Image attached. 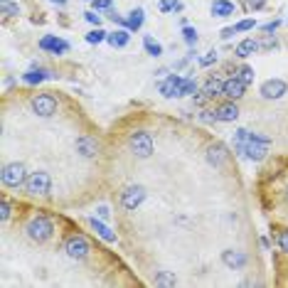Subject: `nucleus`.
Wrapping results in <instances>:
<instances>
[{"label": "nucleus", "instance_id": "obj_23", "mask_svg": "<svg viewBox=\"0 0 288 288\" xmlns=\"http://www.w3.org/2000/svg\"><path fill=\"white\" fill-rule=\"evenodd\" d=\"M52 2H59V5H62V2H64V0H52Z\"/></svg>", "mask_w": 288, "mask_h": 288}, {"label": "nucleus", "instance_id": "obj_19", "mask_svg": "<svg viewBox=\"0 0 288 288\" xmlns=\"http://www.w3.org/2000/svg\"><path fill=\"white\" fill-rule=\"evenodd\" d=\"M212 62H217V52H215V50H212V52H207V57H202V59H200V64H202V67H210Z\"/></svg>", "mask_w": 288, "mask_h": 288}, {"label": "nucleus", "instance_id": "obj_9", "mask_svg": "<svg viewBox=\"0 0 288 288\" xmlns=\"http://www.w3.org/2000/svg\"><path fill=\"white\" fill-rule=\"evenodd\" d=\"M210 10H212L215 17H229V15H234L236 7H234V2H229V0H215Z\"/></svg>", "mask_w": 288, "mask_h": 288}, {"label": "nucleus", "instance_id": "obj_5", "mask_svg": "<svg viewBox=\"0 0 288 288\" xmlns=\"http://www.w3.org/2000/svg\"><path fill=\"white\" fill-rule=\"evenodd\" d=\"M246 81H241L236 74L231 76V79H227L224 84H222V96L224 99H229V101H234V99H241L244 94H246Z\"/></svg>", "mask_w": 288, "mask_h": 288}, {"label": "nucleus", "instance_id": "obj_16", "mask_svg": "<svg viewBox=\"0 0 288 288\" xmlns=\"http://www.w3.org/2000/svg\"><path fill=\"white\" fill-rule=\"evenodd\" d=\"M168 10H182V2L180 0H160V12H168Z\"/></svg>", "mask_w": 288, "mask_h": 288}, {"label": "nucleus", "instance_id": "obj_8", "mask_svg": "<svg viewBox=\"0 0 288 288\" xmlns=\"http://www.w3.org/2000/svg\"><path fill=\"white\" fill-rule=\"evenodd\" d=\"M259 50H261V42H256L254 37H249V40H244L241 45H236L234 55H236V57H249V55H254V52H259Z\"/></svg>", "mask_w": 288, "mask_h": 288}, {"label": "nucleus", "instance_id": "obj_6", "mask_svg": "<svg viewBox=\"0 0 288 288\" xmlns=\"http://www.w3.org/2000/svg\"><path fill=\"white\" fill-rule=\"evenodd\" d=\"M182 81H185L182 76L170 74V76L160 84V94H163V96H168V99H173V96L177 99V96H180V89H182Z\"/></svg>", "mask_w": 288, "mask_h": 288}, {"label": "nucleus", "instance_id": "obj_7", "mask_svg": "<svg viewBox=\"0 0 288 288\" xmlns=\"http://www.w3.org/2000/svg\"><path fill=\"white\" fill-rule=\"evenodd\" d=\"M236 116H239V109H236V104H231L229 99H227L224 104L215 106V121H234Z\"/></svg>", "mask_w": 288, "mask_h": 288}, {"label": "nucleus", "instance_id": "obj_3", "mask_svg": "<svg viewBox=\"0 0 288 288\" xmlns=\"http://www.w3.org/2000/svg\"><path fill=\"white\" fill-rule=\"evenodd\" d=\"M136 286V269L64 210L0 192V288Z\"/></svg>", "mask_w": 288, "mask_h": 288}, {"label": "nucleus", "instance_id": "obj_13", "mask_svg": "<svg viewBox=\"0 0 288 288\" xmlns=\"http://www.w3.org/2000/svg\"><path fill=\"white\" fill-rule=\"evenodd\" d=\"M143 47H145V52H148L150 57H160V55H163V45H160V42H155L150 35H145V37H143Z\"/></svg>", "mask_w": 288, "mask_h": 288}, {"label": "nucleus", "instance_id": "obj_18", "mask_svg": "<svg viewBox=\"0 0 288 288\" xmlns=\"http://www.w3.org/2000/svg\"><path fill=\"white\" fill-rule=\"evenodd\" d=\"M256 27V20H241L239 25H234L236 32H246V30H254Z\"/></svg>", "mask_w": 288, "mask_h": 288}, {"label": "nucleus", "instance_id": "obj_22", "mask_svg": "<svg viewBox=\"0 0 288 288\" xmlns=\"http://www.w3.org/2000/svg\"><path fill=\"white\" fill-rule=\"evenodd\" d=\"M234 32H236V30H234V27H227V30H222V37H224V40H227V37H231V35H234Z\"/></svg>", "mask_w": 288, "mask_h": 288}, {"label": "nucleus", "instance_id": "obj_4", "mask_svg": "<svg viewBox=\"0 0 288 288\" xmlns=\"http://www.w3.org/2000/svg\"><path fill=\"white\" fill-rule=\"evenodd\" d=\"M254 197L271 239L274 279L279 288L288 286V153L269 155L254 180Z\"/></svg>", "mask_w": 288, "mask_h": 288}, {"label": "nucleus", "instance_id": "obj_20", "mask_svg": "<svg viewBox=\"0 0 288 288\" xmlns=\"http://www.w3.org/2000/svg\"><path fill=\"white\" fill-rule=\"evenodd\" d=\"M111 5H114L111 0H94V7L96 10H111Z\"/></svg>", "mask_w": 288, "mask_h": 288}, {"label": "nucleus", "instance_id": "obj_10", "mask_svg": "<svg viewBox=\"0 0 288 288\" xmlns=\"http://www.w3.org/2000/svg\"><path fill=\"white\" fill-rule=\"evenodd\" d=\"M128 40H131L128 30H116V32H109V37H106V42H109L111 47H126Z\"/></svg>", "mask_w": 288, "mask_h": 288}, {"label": "nucleus", "instance_id": "obj_15", "mask_svg": "<svg viewBox=\"0 0 288 288\" xmlns=\"http://www.w3.org/2000/svg\"><path fill=\"white\" fill-rule=\"evenodd\" d=\"M195 91H197V81L187 76V79L182 81V89H180V96H190V94H195Z\"/></svg>", "mask_w": 288, "mask_h": 288}, {"label": "nucleus", "instance_id": "obj_2", "mask_svg": "<svg viewBox=\"0 0 288 288\" xmlns=\"http://www.w3.org/2000/svg\"><path fill=\"white\" fill-rule=\"evenodd\" d=\"M0 192L84 210L109 197V136L57 86H15L0 99Z\"/></svg>", "mask_w": 288, "mask_h": 288}, {"label": "nucleus", "instance_id": "obj_21", "mask_svg": "<svg viewBox=\"0 0 288 288\" xmlns=\"http://www.w3.org/2000/svg\"><path fill=\"white\" fill-rule=\"evenodd\" d=\"M84 17H86L91 25H101V15H96V12H86Z\"/></svg>", "mask_w": 288, "mask_h": 288}, {"label": "nucleus", "instance_id": "obj_12", "mask_svg": "<svg viewBox=\"0 0 288 288\" xmlns=\"http://www.w3.org/2000/svg\"><path fill=\"white\" fill-rule=\"evenodd\" d=\"M143 7H136V10H131L128 12V17H126V27L131 30V32H136V30H141V25H143Z\"/></svg>", "mask_w": 288, "mask_h": 288}, {"label": "nucleus", "instance_id": "obj_14", "mask_svg": "<svg viewBox=\"0 0 288 288\" xmlns=\"http://www.w3.org/2000/svg\"><path fill=\"white\" fill-rule=\"evenodd\" d=\"M109 37V32H104V30H91L89 35H86V42L89 45H99V42H104Z\"/></svg>", "mask_w": 288, "mask_h": 288}, {"label": "nucleus", "instance_id": "obj_17", "mask_svg": "<svg viewBox=\"0 0 288 288\" xmlns=\"http://www.w3.org/2000/svg\"><path fill=\"white\" fill-rule=\"evenodd\" d=\"M182 35H185V42H187L190 47L197 42V30H195V27H185V30H182Z\"/></svg>", "mask_w": 288, "mask_h": 288}, {"label": "nucleus", "instance_id": "obj_11", "mask_svg": "<svg viewBox=\"0 0 288 288\" xmlns=\"http://www.w3.org/2000/svg\"><path fill=\"white\" fill-rule=\"evenodd\" d=\"M40 47H42V50H52V52H67V50H69V45H67L64 40H57V37H52V35L45 37V40L40 42Z\"/></svg>", "mask_w": 288, "mask_h": 288}, {"label": "nucleus", "instance_id": "obj_1", "mask_svg": "<svg viewBox=\"0 0 288 288\" xmlns=\"http://www.w3.org/2000/svg\"><path fill=\"white\" fill-rule=\"evenodd\" d=\"M109 202L123 254L153 288L269 286L254 192L212 131L136 109L109 128Z\"/></svg>", "mask_w": 288, "mask_h": 288}]
</instances>
